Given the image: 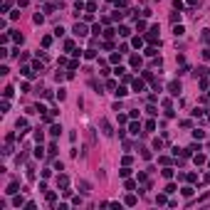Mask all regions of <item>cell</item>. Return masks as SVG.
<instances>
[{"mask_svg": "<svg viewBox=\"0 0 210 210\" xmlns=\"http://www.w3.org/2000/svg\"><path fill=\"white\" fill-rule=\"evenodd\" d=\"M72 32H74L77 37H84V35H86V25H84V22H77V25H74V30H72Z\"/></svg>", "mask_w": 210, "mask_h": 210, "instance_id": "1", "label": "cell"}, {"mask_svg": "<svg viewBox=\"0 0 210 210\" xmlns=\"http://www.w3.org/2000/svg\"><path fill=\"white\" fill-rule=\"evenodd\" d=\"M99 126H101V131H104V136H111V134H114V129H111V124L106 121V119H101V121H99Z\"/></svg>", "mask_w": 210, "mask_h": 210, "instance_id": "2", "label": "cell"}, {"mask_svg": "<svg viewBox=\"0 0 210 210\" xmlns=\"http://www.w3.org/2000/svg\"><path fill=\"white\" fill-rule=\"evenodd\" d=\"M146 40H148L151 45H156V42H158V27H151V32L146 35Z\"/></svg>", "mask_w": 210, "mask_h": 210, "instance_id": "3", "label": "cell"}, {"mask_svg": "<svg viewBox=\"0 0 210 210\" xmlns=\"http://www.w3.org/2000/svg\"><path fill=\"white\" fill-rule=\"evenodd\" d=\"M168 92H171L173 97H178L180 94V82H171V84H168Z\"/></svg>", "mask_w": 210, "mask_h": 210, "instance_id": "4", "label": "cell"}, {"mask_svg": "<svg viewBox=\"0 0 210 210\" xmlns=\"http://www.w3.org/2000/svg\"><path fill=\"white\" fill-rule=\"evenodd\" d=\"M62 134V126L59 124H52V129H49V136H59Z\"/></svg>", "mask_w": 210, "mask_h": 210, "instance_id": "5", "label": "cell"}, {"mask_svg": "<svg viewBox=\"0 0 210 210\" xmlns=\"http://www.w3.org/2000/svg\"><path fill=\"white\" fill-rule=\"evenodd\" d=\"M18 188H20L18 183H10V185H7V190H5V193H7V195H15V193H18Z\"/></svg>", "mask_w": 210, "mask_h": 210, "instance_id": "6", "label": "cell"}, {"mask_svg": "<svg viewBox=\"0 0 210 210\" xmlns=\"http://www.w3.org/2000/svg\"><path fill=\"white\" fill-rule=\"evenodd\" d=\"M114 94H116V97L121 99V97H126L129 92H126V86H116V89H114Z\"/></svg>", "mask_w": 210, "mask_h": 210, "instance_id": "7", "label": "cell"}, {"mask_svg": "<svg viewBox=\"0 0 210 210\" xmlns=\"http://www.w3.org/2000/svg\"><path fill=\"white\" fill-rule=\"evenodd\" d=\"M129 131H131V134H138V131H141V124H138V121H134V124H131V126H129Z\"/></svg>", "mask_w": 210, "mask_h": 210, "instance_id": "8", "label": "cell"}, {"mask_svg": "<svg viewBox=\"0 0 210 210\" xmlns=\"http://www.w3.org/2000/svg\"><path fill=\"white\" fill-rule=\"evenodd\" d=\"M79 190L82 193H89V190H92V185L86 183V180H79Z\"/></svg>", "mask_w": 210, "mask_h": 210, "instance_id": "9", "label": "cell"}, {"mask_svg": "<svg viewBox=\"0 0 210 210\" xmlns=\"http://www.w3.org/2000/svg\"><path fill=\"white\" fill-rule=\"evenodd\" d=\"M116 32H119V35H121V37H129V35H131V30H129V27H126V25H121V27H119Z\"/></svg>", "mask_w": 210, "mask_h": 210, "instance_id": "10", "label": "cell"}, {"mask_svg": "<svg viewBox=\"0 0 210 210\" xmlns=\"http://www.w3.org/2000/svg\"><path fill=\"white\" fill-rule=\"evenodd\" d=\"M134 92H143V79H134Z\"/></svg>", "mask_w": 210, "mask_h": 210, "instance_id": "11", "label": "cell"}, {"mask_svg": "<svg viewBox=\"0 0 210 210\" xmlns=\"http://www.w3.org/2000/svg\"><path fill=\"white\" fill-rule=\"evenodd\" d=\"M193 138H198V141H203V138H205V131L195 129V131H193Z\"/></svg>", "mask_w": 210, "mask_h": 210, "instance_id": "12", "label": "cell"}, {"mask_svg": "<svg viewBox=\"0 0 210 210\" xmlns=\"http://www.w3.org/2000/svg\"><path fill=\"white\" fill-rule=\"evenodd\" d=\"M67 183H69L67 176H59V178H57V185H59V188H67Z\"/></svg>", "mask_w": 210, "mask_h": 210, "instance_id": "13", "label": "cell"}, {"mask_svg": "<svg viewBox=\"0 0 210 210\" xmlns=\"http://www.w3.org/2000/svg\"><path fill=\"white\" fill-rule=\"evenodd\" d=\"M131 67H141V57H138V55L131 57Z\"/></svg>", "mask_w": 210, "mask_h": 210, "instance_id": "14", "label": "cell"}, {"mask_svg": "<svg viewBox=\"0 0 210 210\" xmlns=\"http://www.w3.org/2000/svg\"><path fill=\"white\" fill-rule=\"evenodd\" d=\"M183 25H176V27H173V35H176V37H180V35H183Z\"/></svg>", "mask_w": 210, "mask_h": 210, "instance_id": "15", "label": "cell"}, {"mask_svg": "<svg viewBox=\"0 0 210 210\" xmlns=\"http://www.w3.org/2000/svg\"><path fill=\"white\" fill-rule=\"evenodd\" d=\"M12 40H15V42H18V45H22V42H25V37L20 35V32H12Z\"/></svg>", "mask_w": 210, "mask_h": 210, "instance_id": "16", "label": "cell"}, {"mask_svg": "<svg viewBox=\"0 0 210 210\" xmlns=\"http://www.w3.org/2000/svg\"><path fill=\"white\" fill-rule=\"evenodd\" d=\"M200 40H203V42L208 45V42H210V30H203V35H200Z\"/></svg>", "mask_w": 210, "mask_h": 210, "instance_id": "17", "label": "cell"}, {"mask_svg": "<svg viewBox=\"0 0 210 210\" xmlns=\"http://www.w3.org/2000/svg\"><path fill=\"white\" fill-rule=\"evenodd\" d=\"M57 153V143H49V148H47V156H55Z\"/></svg>", "mask_w": 210, "mask_h": 210, "instance_id": "18", "label": "cell"}, {"mask_svg": "<svg viewBox=\"0 0 210 210\" xmlns=\"http://www.w3.org/2000/svg\"><path fill=\"white\" fill-rule=\"evenodd\" d=\"M195 163H198V166H203V163H205V156L203 153H195Z\"/></svg>", "mask_w": 210, "mask_h": 210, "instance_id": "19", "label": "cell"}, {"mask_svg": "<svg viewBox=\"0 0 210 210\" xmlns=\"http://www.w3.org/2000/svg\"><path fill=\"white\" fill-rule=\"evenodd\" d=\"M156 203H158V205H166L168 200H166V195H156Z\"/></svg>", "mask_w": 210, "mask_h": 210, "instance_id": "20", "label": "cell"}, {"mask_svg": "<svg viewBox=\"0 0 210 210\" xmlns=\"http://www.w3.org/2000/svg\"><path fill=\"white\" fill-rule=\"evenodd\" d=\"M64 49H67V52H72V49H74V42H72V40H67V42H64Z\"/></svg>", "mask_w": 210, "mask_h": 210, "instance_id": "21", "label": "cell"}, {"mask_svg": "<svg viewBox=\"0 0 210 210\" xmlns=\"http://www.w3.org/2000/svg\"><path fill=\"white\" fill-rule=\"evenodd\" d=\"M153 148H156V151H161V148H163V141H161V138H156V141H153Z\"/></svg>", "mask_w": 210, "mask_h": 210, "instance_id": "22", "label": "cell"}, {"mask_svg": "<svg viewBox=\"0 0 210 210\" xmlns=\"http://www.w3.org/2000/svg\"><path fill=\"white\" fill-rule=\"evenodd\" d=\"M131 45H134V47H141L143 40H141V37H134V42H131Z\"/></svg>", "mask_w": 210, "mask_h": 210, "instance_id": "23", "label": "cell"}, {"mask_svg": "<svg viewBox=\"0 0 210 210\" xmlns=\"http://www.w3.org/2000/svg\"><path fill=\"white\" fill-rule=\"evenodd\" d=\"M35 138H37V141H40V143H42V138H45V134H42V131H40V129H37V131H35Z\"/></svg>", "mask_w": 210, "mask_h": 210, "instance_id": "24", "label": "cell"}, {"mask_svg": "<svg viewBox=\"0 0 210 210\" xmlns=\"http://www.w3.org/2000/svg\"><path fill=\"white\" fill-rule=\"evenodd\" d=\"M183 195H185V198H190V195H193V188H188V185H185V188H183Z\"/></svg>", "mask_w": 210, "mask_h": 210, "instance_id": "25", "label": "cell"}, {"mask_svg": "<svg viewBox=\"0 0 210 210\" xmlns=\"http://www.w3.org/2000/svg\"><path fill=\"white\" fill-rule=\"evenodd\" d=\"M119 59H121V52H119V55H111V57H109V62H114V64H116Z\"/></svg>", "mask_w": 210, "mask_h": 210, "instance_id": "26", "label": "cell"}, {"mask_svg": "<svg viewBox=\"0 0 210 210\" xmlns=\"http://www.w3.org/2000/svg\"><path fill=\"white\" fill-rule=\"evenodd\" d=\"M126 205H136V195H129V198H126Z\"/></svg>", "mask_w": 210, "mask_h": 210, "instance_id": "27", "label": "cell"}, {"mask_svg": "<svg viewBox=\"0 0 210 210\" xmlns=\"http://www.w3.org/2000/svg\"><path fill=\"white\" fill-rule=\"evenodd\" d=\"M173 7H176V10H180V7H183V0H173Z\"/></svg>", "mask_w": 210, "mask_h": 210, "instance_id": "28", "label": "cell"}, {"mask_svg": "<svg viewBox=\"0 0 210 210\" xmlns=\"http://www.w3.org/2000/svg\"><path fill=\"white\" fill-rule=\"evenodd\" d=\"M203 59H210V49H208V47L203 49Z\"/></svg>", "mask_w": 210, "mask_h": 210, "instance_id": "29", "label": "cell"}, {"mask_svg": "<svg viewBox=\"0 0 210 210\" xmlns=\"http://www.w3.org/2000/svg\"><path fill=\"white\" fill-rule=\"evenodd\" d=\"M27 3H30V0H18V5H20V7H25Z\"/></svg>", "mask_w": 210, "mask_h": 210, "instance_id": "30", "label": "cell"}, {"mask_svg": "<svg viewBox=\"0 0 210 210\" xmlns=\"http://www.w3.org/2000/svg\"><path fill=\"white\" fill-rule=\"evenodd\" d=\"M188 5H198V0H188Z\"/></svg>", "mask_w": 210, "mask_h": 210, "instance_id": "31", "label": "cell"}]
</instances>
